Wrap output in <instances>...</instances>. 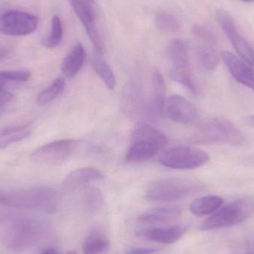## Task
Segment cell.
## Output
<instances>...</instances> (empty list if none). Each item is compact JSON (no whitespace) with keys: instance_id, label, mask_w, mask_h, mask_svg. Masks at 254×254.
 <instances>
[{"instance_id":"obj_1","label":"cell","mask_w":254,"mask_h":254,"mask_svg":"<svg viewBox=\"0 0 254 254\" xmlns=\"http://www.w3.org/2000/svg\"><path fill=\"white\" fill-rule=\"evenodd\" d=\"M2 222L3 241L13 252L29 249L43 240L49 231L44 221L31 215L6 213Z\"/></svg>"},{"instance_id":"obj_2","label":"cell","mask_w":254,"mask_h":254,"mask_svg":"<svg viewBox=\"0 0 254 254\" xmlns=\"http://www.w3.org/2000/svg\"><path fill=\"white\" fill-rule=\"evenodd\" d=\"M60 195L49 187H34L6 192L4 205L23 210H36L52 214L58 210Z\"/></svg>"},{"instance_id":"obj_3","label":"cell","mask_w":254,"mask_h":254,"mask_svg":"<svg viewBox=\"0 0 254 254\" xmlns=\"http://www.w3.org/2000/svg\"><path fill=\"white\" fill-rule=\"evenodd\" d=\"M194 143L243 146L247 139L231 121L223 117L214 118L203 124L194 134Z\"/></svg>"},{"instance_id":"obj_4","label":"cell","mask_w":254,"mask_h":254,"mask_svg":"<svg viewBox=\"0 0 254 254\" xmlns=\"http://www.w3.org/2000/svg\"><path fill=\"white\" fill-rule=\"evenodd\" d=\"M254 212V200L241 198L220 207L200 225L201 231H210L240 225Z\"/></svg>"},{"instance_id":"obj_5","label":"cell","mask_w":254,"mask_h":254,"mask_svg":"<svg viewBox=\"0 0 254 254\" xmlns=\"http://www.w3.org/2000/svg\"><path fill=\"white\" fill-rule=\"evenodd\" d=\"M202 188L198 182L188 179H163L149 185L146 198L154 201H176L198 192Z\"/></svg>"},{"instance_id":"obj_6","label":"cell","mask_w":254,"mask_h":254,"mask_svg":"<svg viewBox=\"0 0 254 254\" xmlns=\"http://www.w3.org/2000/svg\"><path fill=\"white\" fill-rule=\"evenodd\" d=\"M210 160L207 152L190 146H177L162 152L159 157L161 165L176 170H193L202 167Z\"/></svg>"},{"instance_id":"obj_7","label":"cell","mask_w":254,"mask_h":254,"mask_svg":"<svg viewBox=\"0 0 254 254\" xmlns=\"http://www.w3.org/2000/svg\"><path fill=\"white\" fill-rule=\"evenodd\" d=\"M81 143V140L77 139L55 140L36 149L31 154V158L42 165H58L73 156Z\"/></svg>"},{"instance_id":"obj_8","label":"cell","mask_w":254,"mask_h":254,"mask_svg":"<svg viewBox=\"0 0 254 254\" xmlns=\"http://www.w3.org/2000/svg\"><path fill=\"white\" fill-rule=\"evenodd\" d=\"M216 19L241 59L254 68V49L239 32L233 16L226 10L219 9L216 11Z\"/></svg>"},{"instance_id":"obj_9","label":"cell","mask_w":254,"mask_h":254,"mask_svg":"<svg viewBox=\"0 0 254 254\" xmlns=\"http://www.w3.org/2000/svg\"><path fill=\"white\" fill-rule=\"evenodd\" d=\"M37 16L17 10L4 12L0 16V32L8 36H25L37 29Z\"/></svg>"},{"instance_id":"obj_10","label":"cell","mask_w":254,"mask_h":254,"mask_svg":"<svg viewBox=\"0 0 254 254\" xmlns=\"http://www.w3.org/2000/svg\"><path fill=\"white\" fill-rule=\"evenodd\" d=\"M74 13L83 24L89 40L98 55L104 53V45L97 27L96 16L93 9V0H69Z\"/></svg>"},{"instance_id":"obj_11","label":"cell","mask_w":254,"mask_h":254,"mask_svg":"<svg viewBox=\"0 0 254 254\" xmlns=\"http://www.w3.org/2000/svg\"><path fill=\"white\" fill-rule=\"evenodd\" d=\"M165 110L170 120L181 125L192 123L198 116L196 107L180 95L170 96L166 102Z\"/></svg>"},{"instance_id":"obj_12","label":"cell","mask_w":254,"mask_h":254,"mask_svg":"<svg viewBox=\"0 0 254 254\" xmlns=\"http://www.w3.org/2000/svg\"><path fill=\"white\" fill-rule=\"evenodd\" d=\"M121 107L128 119H138L146 112L141 91L136 83H128L124 88L121 98Z\"/></svg>"},{"instance_id":"obj_13","label":"cell","mask_w":254,"mask_h":254,"mask_svg":"<svg viewBox=\"0 0 254 254\" xmlns=\"http://www.w3.org/2000/svg\"><path fill=\"white\" fill-rule=\"evenodd\" d=\"M221 58L234 79L254 92V70L247 63L231 52H221Z\"/></svg>"},{"instance_id":"obj_14","label":"cell","mask_w":254,"mask_h":254,"mask_svg":"<svg viewBox=\"0 0 254 254\" xmlns=\"http://www.w3.org/2000/svg\"><path fill=\"white\" fill-rule=\"evenodd\" d=\"M152 94L147 111L150 117L161 119L165 112L166 83L161 71L157 68L152 73Z\"/></svg>"},{"instance_id":"obj_15","label":"cell","mask_w":254,"mask_h":254,"mask_svg":"<svg viewBox=\"0 0 254 254\" xmlns=\"http://www.w3.org/2000/svg\"><path fill=\"white\" fill-rule=\"evenodd\" d=\"M185 232L186 229L184 227L176 225L141 230L137 233V235L147 241L162 244H173L180 240Z\"/></svg>"},{"instance_id":"obj_16","label":"cell","mask_w":254,"mask_h":254,"mask_svg":"<svg viewBox=\"0 0 254 254\" xmlns=\"http://www.w3.org/2000/svg\"><path fill=\"white\" fill-rule=\"evenodd\" d=\"M103 178L104 174L98 169L92 167H82L68 173L64 179L63 185L68 189H77L101 180Z\"/></svg>"},{"instance_id":"obj_17","label":"cell","mask_w":254,"mask_h":254,"mask_svg":"<svg viewBox=\"0 0 254 254\" xmlns=\"http://www.w3.org/2000/svg\"><path fill=\"white\" fill-rule=\"evenodd\" d=\"M161 150L157 145L143 140L131 141L125 159L128 163H142L149 161Z\"/></svg>"},{"instance_id":"obj_18","label":"cell","mask_w":254,"mask_h":254,"mask_svg":"<svg viewBox=\"0 0 254 254\" xmlns=\"http://www.w3.org/2000/svg\"><path fill=\"white\" fill-rule=\"evenodd\" d=\"M134 140H143L149 142L164 149L168 144L169 140L167 136L157 129L155 127L150 126L146 123L137 124L131 133V141Z\"/></svg>"},{"instance_id":"obj_19","label":"cell","mask_w":254,"mask_h":254,"mask_svg":"<svg viewBox=\"0 0 254 254\" xmlns=\"http://www.w3.org/2000/svg\"><path fill=\"white\" fill-rule=\"evenodd\" d=\"M181 215L182 210L178 207H156L142 213L137 220L143 223H165L176 220Z\"/></svg>"},{"instance_id":"obj_20","label":"cell","mask_w":254,"mask_h":254,"mask_svg":"<svg viewBox=\"0 0 254 254\" xmlns=\"http://www.w3.org/2000/svg\"><path fill=\"white\" fill-rule=\"evenodd\" d=\"M198 41V59L203 68L207 71L216 69L219 62V55L216 50L217 43L216 37L213 39L199 40Z\"/></svg>"},{"instance_id":"obj_21","label":"cell","mask_w":254,"mask_h":254,"mask_svg":"<svg viewBox=\"0 0 254 254\" xmlns=\"http://www.w3.org/2000/svg\"><path fill=\"white\" fill-rule=\"evenodd\" d=\"M86 59V52L80 43L75 45L64 58L62 71L66 77H74L83 66Z\"/></svg>"},{"instance_id":"obj_22","label":"cell","mask_w":254,"mask_h":254,"mask_svg":"<svg viewBox=\"0 0 254 254\" xmlns=\"http://www.w3.org/2000/svg\"><path fill=\"white\" fill-rule=\"evenodd\" d=\"M223 202V198L219 195H205L194 200L190 205V210L195 216H205L215 213L222 207Z\"/></svg>"},{"instance_id":"obj_23","label":"cell","mask_w":254,"mask_h":254,"mask_svg":"<svg viewBox=\"0 0 254 254\" xmlns=\"http://www.w3.org/2000/svg\"><path fill=\"white\" fill-rule=\"evenodd\" d=\"M110 243L107 237L98 230L91 231L82 246L83 254H105L110 249Z\"/></svg>"},{"instance_id":"obj_24","label":"cell","mask_w":254,"mask_h":254,"mask_svg":"<svg viewBox=\"0 0 254 254\" xmlns=\"http://www.w3.org/2000/svg\"><path fill=\"white\" fill-rule=\"evenodd\" d=\"M32 128L30 125L6 127L0 131V149H5L13 143L29 137Z\"/></svg>"},{"instance_id":"obj_25","label":"cell","mask_w":254,"mask_h":254,"mask_svg":"<svg viewBox=\"0 0 254 254\" xmlns=\"http://www.w3.org/2000/svg\"><path fill=\"white\" fill-rule=\"evenodd\" d=\"M172 67L190 66L188 45L183 40L176 39L170 43L167 49Z\"/></svg>"},{"instance_id":"obj_26","label":"cell","mask_w":254,"mask_h":254,"mask_svg":"<svg viewBox=\"0 0 254 254\" xmlns=\"http://www.w3.org/2000/svg\"><path fill=\"white\" fill-rule=\"evenodd\" d=\"M170 77L173 81L185 88L188 92L195 95L197 94V87L192 77L191 67L174 68L172 67L170 71Z\"/></svg>"},{"instance_id":"obj_27","label":"cell","mask_w":254,"mask_h":254,"mask_svg":"<svg viewBox=\"0 0 254 254\" xmlns=\"http://www.w3.org/2000/svg\"><path fill=\"white\" fill-rule=\"evenodd\" d=\"M92 65L96 74L101 77L109 89H113L116 86V79L111 67L107 62L97 55L92 59Z\"/></svg>"},{"instance_id":"obj_28","label":"cell","mask_w":254,"mask_h":254,"mask_svg":"<svg viewBox=\"0 0 254 254\" xmlns=\"http://www.w3.org/2000/svg\"><path fill=\"white\" fill-rule=\"evenodd\" d=\"M83 202L85 207L91 213L101 210L104 205V195L96 187H87L83 192Z\"/></svg>"},{"instance_id":"obj_29","label":"cell","mask_w":254,"mask_h":254,"mask_svg":"<svg viewBox=\"0 0 254 254\" xmlns=\"http://www.w3.org/2000/svg\"><path fill=\"white\" fill-rule=\"evenodd\" d=\"M64 35L62 21L60 16H54L51 23V31L42 40V45L47 49H55L62 41Z\"/></svg>"},{"instance_id":"obj_30","label":"cell","mask_w":254,"mask_h":254,"mask_svg":"<svg viewBox=\"0 0 254 254\" xmlns=\"http://www.w3.org/2000/svg\"><path fill=\"white\" fill-rule=\"evenodd\" d=\"M65 87V80L63 77H58L49 87L40 92L37 97V104L44 106L52 102L64 92Z\"/></svg>"},{"instance_id":"obj_31","label":"cell","mask_w":254,"mask_h":254,"mask_svg":"<svg viewBox=\"0 0 254 254\" xmlns=\"http://www.w3.org/2000/svg\"><path fill=\"white\" fill-rule=\"evenodd\" d=\"M156 28L165 34H174L180 29V23L177 18L168 12H160L155 18Z\"/></svg>"},{"instance_id":"obj_32","label":"cell","mask_w":254,"mask_h":254,"mask_svg":"<svg viewBox=\"0 0 254 254\" xmlns=\"http://www.w3.org/2000/svg\"><path fill=\"white\" fill-rule=\"evenodd\" d=\"M31 77V72L28 71H0V80L6 83L7 82H25Z\"/></svg>"},{"instance_id":"obj_33","label":"cell","mask_w":254,"mask_h":254,"mask_svg":"<svg viewBox=\"0 0 254 254\" xmlns=\"http://www.w3.org/2000/svg\"><path fill=\"white\" fill-rule=\"evenodd\" d=\"M159 248H131L126 251V254H152L160 252Z\"/></svg>"},{"instance_id":"obj_34","label":"cell","mask_w":254,"mask_h":254,"mask_svg":"<svg viewBox=\"0 0 254 254\" xmlns=\"http://www.w3.org/2000/svg\"><path fill=\"white\" fill-rule=\"evenodd\" d=\"M13 98L14 96L11 92H8L6 89L0 90V109L2 108L6 104L12 101Z\"/></svg>"},{"instance_id":"obj_35","label":"cell","mask_w":254,"mask_h":254,"mask_svg":"<svg viewBox=\"0 0 254 254\" xmlns=\"http://www.w3.org/2000/svg\"><path fill=\"white\" fill-rule=\"evenodd\" d=\"M246 254H254V236L250 239L248 243L247 253Z\"/></svg>"},{"instance_id":"obj_36","label":"cell","mask_w":254,"mask_h":254,"mask_svg":"<svg viewBox=\"0 0 254 254\" xmlns=\"http://www.w3.org/2000/svg\"><path fill=\"white\" fill-rule=\"evenodd\" d=\"M10 53V49L6 48H0V61L7 58Z\"/></svg>"},{"instance_id":"obj_37","label":"cell","mask_w":254,"mask_h":254,"mask_svg":"<svg viewBox=\"0 0 254 254\" xmlns=\"http://www.w3.org/2000/svg\"><path fill=\"white\" fill-rule=\"evenodd\" d=\"M40 254H60L59 252L57 251V249H54V248H46V249L42 250Z\"/></svg>"},{"instance_id":"obj_38","label":"cell","mask_w":254,"mask_h":254,"mask_svg":"<svg viewBox=\"0 0 254 254\" xmlns=\"http://www.w3.org/2000/svg\"><path fill=\"white\" fill-rule=\"evenodd\" d=\"M245 123L248 125L254 128V116H247L245 118Z\"/></svg>"},{"instance_id":"obj_39","label":"cell","mask_w":254,"mask_h":254,"mask_svg":"<svg viewBox=\"0 0 254 254\" xmlns=\"http://www.w3.org/2000/svg\"><path fill=\"white\" fill-rule=\"evenodd\" d=\"M5 198L6 192L0 188V204H4V201H5Z\"/></svg>"},{"instance_id":"obj_40","label":"cell","mask_w":254,"mask_h":254,"mask_svg":"<svg viewBox=\"0 0 254 254\" xmlns=\"http://www.w3.org/2000/svg\"><path fill=\"white\" fill-rule=\"evenodd\" d=\"M66 254H78L77 253V252H75V251H68V252H67Z\"/></svg>"},{"instance_id":"obj_41","label":"cell","mask_w":254,"mask_h":254,"mask_svg":"<svg viewBox=\"0 0 254 254\" xmlns=\"http://www.w3.org/2000/svg\"><path fill=\"white\" fill-rule=\"evenodd\" d=\"M242 1H245V2H252V1H254V0H242Z\"/></svg>"}]
</instances>
